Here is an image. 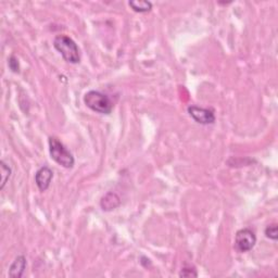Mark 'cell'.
<instances>
[{"mask_svg": "<svg viewBox=\"0 0 278 278\" xmlns=\"http://www.w3.org/2000/svg\"><path fill=\"white\" fill-rule=\"evenodd\" d=\"M54 47L63 59L72 64L80 62V53L77 43L67 35H58L54 39Z\"/></svg>", "mask_w": 278, "mask_h": 278, "instance_id": "obj_1", "label": "cell"}, {"mask_svg": "<svg viewBox=\"0 0 278 278\" xmlns=\"http://www.w3.org/2000/svg\"><path fill=\"white\" fill-rule=\"evenodd\" d=\"M84 104L94 112L100 114H110L113 110V102L108 95L99 90H89L84 95Z\"/></svg>", "mask_w": 278, "mask_h": 278, "instance_id": "obj_2", "label": "cell"}, {"mask_svg": "<svg viewBox=\"0 0 278 278\" xmlns=\"http://www.w3.org/2000/svg\"><path fill=\"white\" fill-rule=\"evenodd\" d=\"M49 153L55 162L63 166L64 169H72L75 164V159L72 152L56 137H49Z\"/></svg>", "mask_w": 278, "mask_h": 278, "instance_id": "obj_3", "label": "cell"}, {"mask_svg": "<svg viewBox=\"0 0 278 278\" xmlns=\"http://www.w3.org/2000/svg\"><path fill=\"white\" fill-rule=\"evenodd\" d=\"M257 244L255 233L250 228H241L236 233L235 247L241 253L251 251Z\"/></svg>", "mask_w": 278, "mask_h": 278, "instance_id": "obj_4", "label": "cell"}, {"mask_svg": "<svg viewBox=\"0 0 278 278\" xmlns=\"http://www.w3.org/2000/svg\"><path fill=\"white\" fill-rule=\"evenodd\" d=\"M188 114L195 122L201 125H211L215 123V113L212 109L201 108L198 106H190L187 109Z\"/></svg>", "mask_w": 278, "mask_h": 278, "instance_id": "obj_5", "label": "cell"}, {"mask_svg": "<svg viewBox=\"0 0 278 278\" xmlns=\"http://www.w3.org/2000/svg\"><path fill=\"white\" fill-rule=\"evenodd\" d=\"M54 178V171L49 166L43 165L35 174V182L41 193L46 192L50 187L51 180Z\"/></svg>", "mask_w": 278, "mask_h": 278, "instance_id": "obj_6", "label": "cell"}, {"mask_svg": "<svg viewBox=\"0 0 278 278\" xmlns=\"http://www.w3.org/2000/svg\"><path fill=\"white\" fill-rule=\"evenodd\" d=\"M26 265H27L26 258L24 255H19V257L14 259L12 264L10 265L8 276L11 278H21L24 275Z\"/></svg>", "mask_w": 278, "mask_h": 278, "instance_id": "obj_7", "label": "cell"}, {"mask_svg": "<svg viewBox=\"0 0 278 278\" xmlns=\"http://www.w3.org/2000/svg\"><path fill=\"white\" fill-rule=\"evenodd\" d=\"M121 206V198L118 194L108 193L100 200V208L106 211H113Z\"/></svg>", "mask_w": 278, "mask_h": 278, "instance_id": "obj_8", "label": "cell"}, {"mask_svg": "<svg viewBox=\"0 0 278 278\" xmlns=\"http://www.w3.org/2000/svg\"><path fill=\"white\" fill-rule=\"evenodd\" d=\"M128 6L131 8V10L138 12V13H146L149 12L152 9V4L150 2H147V0H131V2L128 3Z\"/></svg>", "mask_w": 278, "mask_h": 278, "instance_id": "obj_9", "label": "cell"}, {"mask_svg": "<svg viewBox=\"0 0 278 278\" xmlns=\"http://www.w3.org/2000/svg\"><path fill=\"white\" fill-rule=\"evenodd\" d=\"M0 167H2V186H0V189L3 190L11 176L12 170L11 167L5 162V161H2V162H0Z\"/></svg>", "mask_w": 278, "mask_h": 278, "instance_id": "obj_10", "label": "cell"}, {"mask_svg": "<svg viewBox=\"0 0 278 278\" xmlns=\"http://www.w3.org/2000/svg\"><path fill=\"white\" fill-rule=\"evenodd\" d=\"M179 277H186V278H192V277H198V273H197V269L195 266L192 265H185L180 269Z\"/></svg>", "mask_w": 278, "mask_h": 278, "instance_id": "obj_11", "label": "cell"}, {"mask_svg": "<svg viewBox=\"0 0 278 278\" xmlns=\"http://www.w3.org/2000/svg\"><path fill=\"white\" fill-rule=\"evenodd\" d=\"M264 234H265V236L268 239H272V240L276 241L278 239V227H277V224L274 223V224H270V225L266 226V228L264 230Z\"/></svg>", "mask_w": 278, "mask_h": 278, "instance_id": "obj_12", "label": "cell"}, {"mask_svg": "<svg viewBox=\"0 0 278 278\" xmlns=\"http://www.w3.org/2000/svg\"><path fill=\"white\" fill-rule=\"evenodd\" d=\"M8 65L13 73H20V63L16 56H11L8 59Z\"/></svg>", "mask_w": 278, "mask_h": 278, "instance_id": "obj_13", "label": "cell"}]
</instances>
